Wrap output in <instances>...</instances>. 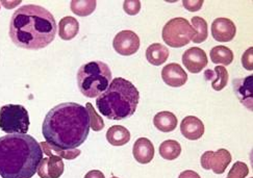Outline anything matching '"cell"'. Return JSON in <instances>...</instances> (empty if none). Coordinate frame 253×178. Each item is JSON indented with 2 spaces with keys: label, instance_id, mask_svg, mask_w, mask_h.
Instances as JSON below:
<instances>
[{
  "label": "cell",
  "instance_id": "obj_1",
  "mask_svg": "<svg viewBox=\"0 0 253 178\" xmlns=\"http://www.w3.org/2000/svg\"><path fill=\"white\" fill-rule=\"evenodd\" d=\"M90 130V117L85 106L75 102H65L51 108L42 125L46 142L66 150L83 145Z\"/></svg>",
  "mask_w": 253,
  "mask_h": 178
},
{
  "label": "cell",
  "instance_id": "obj_2",
  "mask_svg": "<svg viewBox=\"0 0 253 178\" xmlns=\"http://www.w3.org/2000/svg\"><path fill=\"white\" fill-rule=\"evenodd\" d=\"M56 31V21L48 9L37 4H26L13 14L8 33L17 47L39 50L53 42Z\"/></svg>",
  "mask_w": 253,
  "mask_h": 178
},
{
  "label": "cell",
  "instance_id": "obj_3",
  "mask_svg": "<svg viewBox=\"0 0 253 178\" xmlns=\"http://www.w3.org/2000/svg\"><path fill=\"white\" fill-rule=\"evenodd\" d=\"M43 151L29 134L0 136V176L2 178H32L43 160Z\"/></svg>",
  "mask_w": 253,
  "mask_h": 178
},
{
  "label": "cell",
  "instance_id": "obj_4",
  "mask_svg": "<svg viewBox=\"0 0 253 178\" xmlns=\"http://www.w3.org/2000/svg\"><path fill=\"white\" fill-rule=\"evenodd\" d=\"M140 101V93L132 83L117 77L105 92L96 99V106L101 115L110 120H125L131 117Z\"/></svg>",
  "mask_w": 253,
  "mask_h": 178
},
{
  "label": "cell",
  "instance_id": "obj_5",
  "mask_svg": "<svg viewBox=\"0 0 253 178\" xmlns=\"http://www.w3.org/2000/svg\"><path fill=\"white\" fill-rule=\"evenodd\" d=\"M76 78L81 93L87 98H95L105 92L113 76L108 65L94 61L84 64L77 71Z\"/></svg>",
  "mask_w": 253,
  "mask_h": 178
},
{
  "label": "cell",
  "instance_id": "obj_6",
  "mask_svg": "<svg viewBox=\"0 0 253 178\" xmlns=\"http://www.w3.org/2000/svg\"><path fill=\"white\" fill-rule=\"evenodd\" d=\"M29 116L20 104H6L0 108V130L7 134H26L29 128Z\"/></svg>",
  "mask_w": 253,
  "mask_h": 178
},
{
  "label": "cell",
  "instance_id": "obj_7",
  "mask_svg": "<svg viewBox=\"0 0 253 178\" xmlns=\"http://www.w3.org/2000/svg\"><path fill=\"white\" fill-rule=\"evenodd\" d=\"M195 35V29L184 18H173L163 28L164 42L173 48H180L188 45Z\"/></svg>",
  "mask_w": 253,
  "mask_h": 178
},
{
  "label": "cell",
  "instance_id": "obj_8",
  "mask_svg": "<svg viewBox=\"0 0 253 178\" xmlns=\"http://www.w3.org/2000/svg\"><path fill=\"white\" fill-rule=\"evenodd\" d=\"M204 170H212L215 174H223L231 163V154L226 149H219L216 152H204L200 160Z\"/></svg>",
  "mask_w": 253,
  "mask_h": 178
},
{
  "label": "cell",
  "instance_id": "obj_9",
  "mask_svg": "<svg viewBox=\"0 0 253 178\" xmlns=\"http://www.w3.org/2000/svg\"><path fill=\"white\" fill-rule=\"evenodd\" d=\"M113 47L120 55H132L139 50L140 38L132 31H122L114 38Z\"/></svg>",
  "mask_w": 253,
  "mask_h": 178
},
{
  "label": "cell",
  "instance_id": "obj_10",
  "mask_svg": "<svg viewBox=\"0 0 253 178\" xmlns=\"http://www.w3.org/2000/svg\"><path fill=\"white\" fill-rule=\"evenodd\" d=\"M183 66L191 73H200L209 64V59L206 51L199 47H192L184 51L182 54Z\"/></svg>",
  "mask_w": 253,
  "mask_h": 178
},
{
  "label": "cell",
  "instance_id": "obj_11",
  "mask_svg": "<svg viewBox=\"0 0 253 178\" xmlns=\"http://www.w3.org/2000/svg\"><path fill=\"white\" fill-rule=\"evenodd\" d=\"M236 24L228 18H217L211 23V36L218 42H230L236 37Z\"/></svg>",
  "mask_w": 253,
  "mask_h": 178
},
{
  "label": "cell",
  "instance_id": "obj_12",
  "mask_svg": "<svg viewBox=\"0 0 253 178\" xmlns=\"http://www.w3.org/2000/svg\"><path fill=\"white\" fill-rule=\"evenodd\" d=\"M65 169L64 162L61 157L52 155L43 158L38 167L37 173L40 178H60Z\"/></svg>",
  "mask_w": 253,
  "mask_h": 178
},
{
  "label": "cell",
  "instance_id": "obj_13",
  "mask_svg": "<svg viewBox=\"0 0 253 178\" xmlns=\"http://www.w3.org/2000/svg\"><path fill=\"white\" fill-rule=\"evenodd\" d=\"M162 78L167 86L172 88H179L187 83L188 74L180 65L176 63H171L163 68Z\"/></svg>",
  "mask_w": 253,
  "mask_h": 178
},
{
  "label": "cell",
  "instance_id": "obj_14",
  "mask_svg": "<svg viewBox=\"0 0 253 178\" xmlns=\"http://www.w3.org/2000/svg\"><path fill=\"white\" fill-rule=\"evenodd\" d=\"M182 135L191 141H196L204 134V124L199 118L188 116L180 123Z\"/></svg>",
  "mask_w": 253,
  "mask_h": 178
},
{
  "label": "cell",
  "instance_id": "obj_15",
  "mask_svg": "<svg viewBox=\"0 0 253 178\" xmlns=\"http://www.w3.org/2000/svg\"><path fill=\"white\" fill-rule=\"evenodd\" d=\"M233 88H235V92L240 101L250 111H252L253 76L250 75L244 79H236V81H233Z\"/></svg>",
  "mask_w": 253,
  "mask_h": 178
},
{
  "label": "cell",
  "instance_id": "obj_16",
  "mask_svg": "<svg viewBox=\"0 0 253 178\" xmlns=\"http://www.w3.org/2000/svg\"><path fill=\"white\" fill-rule=\"evenodd\" d=\"M134 160L142 165L149 164L154 157V146L147 137H140L133 144Z\"/></svg>",
  "mask_w": 253,
  "mask_h": 178
},
{
  "label": "cell",
  "instance_id": "obj_17",
  "mask_svg": "<svg viewBox=\"0 0 253 178\" xmlns=\"http://www.w3.org/2000/svg\"><path fill=\"white\" fill-rule=\"evenodd\" d=\"M207 81H211V87L215 91H221L228 84V72L223 66H217L213 70H207L204 72Z\"/></svg>",
  "mask_w": 253,
  "mask_h": 178
},
{
  "label": "cell",
  "instance_id": "obj_18",
  "mask_svg": "<svg viewBox=\"0 0 253 178\" xmlns=\"http://www.w3.org/2000/svg\"><path fill=\"white\" fill-rule=\"evenodd\" d=\"M80 32V23L74 17L67 16L61 19L58 23V36L65 41L74 39Z\"/></svg>",
  "mask_w": 253,
  "mask_h": 178
},
{
  "label": "cell",
  "instance_id": "obj_19",
  "mask_svg": "<svg viewBox=\"0 0 253 178\" xmlns=\"http://www.w3.org/2000/svg\"><path fill=\"white\" fill-rule=\"evenodd\" d=\"M169 53L167 46L160 43H153L146 50V58L151 65L161 66L167 62Z\"/></svg>",
  "mask_w": 253,
  "mask_h": 178
},
{
  "label": "cell",
  "instance_id": "obj_20",
  "mask_svg": "<svg viewBox=\"0 0 253 178\" xmlns=\"http://www.w3.org/2000/svg\"><path fill=\"white\" fill-rule=\"evenodd\" d=\"M106 140L113 146H123L130 141V133L122 125H113L106 132Z\"/></svg>",
  "mask_w": 253,
  "mask_h": 178
},
{
  "label": "cell",
  "instance_id": "obj_21",
  "mask_svg": "<svg viewBox=\"0 0 253 178\" xmlns=\"http://www.w3.org/2000/svg\"><path fill=\"white\" fill-rule=\"evenodd\" d=\"M153 124L162 133H171L177 126V118L171 112H160L154 116Z\"/></svg>",
  "mask_w": 253,
  "mask_h": 178
},
{
  "label": "cell",
  "instance_id": "obj_22",
  "mask_svg": "<svg viewBox=\"0 0 253 178\" xmlns=\"http://www.w3.org/2000/svg\"><path fill=\"white\" fill-rule=\"evenodd\" d=\"M40 146L42 148V151L44 154L48 155V156H58L61 158H65V160H74V158L79 157L81 155V150L80 149H61V148L55 147L49 143L47 142H41Z\"/></svg>",
  "mask_w": 253,
  "mask_h": 178
},
{
  "label": "cell",
  "instance_id": "obj_23",
  "mask_svg": "<svg viewBox=\"0 0 253 178\" xmlns=\"http://www.w3.org/2000/svg\"><path fill=\"white\" fill-rule=\"evenodd\" d=\"M210 56L213 64H220L223 67L228 66L233 62V52L226 46L220 45L213 47L210 52Z\"/></svg>",
  "mask_w": 253,
  "mask_h": 178
},
{
  "label": "cell",
  "instance_id": "obj_24",
  "mask_svg": "<svg viewBox=\"0 0 253 178\" xmlns=\"http://www.w3.org/2000/svg\"><path fill=\"white\" fill-rule=\"evenodd\" d=\"M181 146L177 141L167 140L161 144L160 154L167 161H174L180 155Z\"/></svg>",
  "mask_w": 253,
  "mask_h": 178
},
{
  "label": "cell",
  "instance_id": "obj_25",
  "mask_svg": "<svg viewBox=\"0 0 253 178\" xmlns=\"http://www.w3.org/2000/svg\"><path fill=\"white\" fill-rule=\"evenodd\" d=\"M192 26L195 29L196 35L193 38L192 41L196 44L202 43L206 41L209 37V28L206 20L201 17H193L192 18Z\"/></svg>",
  "mask_w": 253,
  "mask_h": 178
},
{
  "label": "cell",
  "instance_id": "obj_26",
  "mask_svg": "<svg viewBox=\"0 0 253 178\" xmlns=\"http://www.w3.org/2000/svg\"><path fill=\"white\" fill-rule=\"evenodd\" d=\"M97 2L95 0H84V1H80V0H73L71 1V11L75 15L80 17L90 16L96 8Z\"/></svg>",
  "mask_w": 253,
  "mask_h": 178
},
{
  "label": "cell",
  "instance_id": "obj_27",
  "mask_svg": "<svg viewBox=\"0 0 253 178\" xmlns=\"http://www.w3.org/2000/svg\"><path fill=\"white\" fill-rule=\"evenodd\" d=\"M85 108L87 113H89L90 117V128H92V131L94 132H100L104 128V122L103 119L99 116V114L95 111L94 106L92 103L87 102L85 104Z\"/></svg>",
  "mask_w": 253,
  "mask_h": 178
},
{
  "label": "cell",
  "instance_id": "obj_28",
  "mask_svg": "<svg viewBox=\"0 0 253 178\" xmlns=\"http://www.w3.org/2000/svg\"><path fill=\"white\" fill-rule=\"evenodd\" d=\"M249 174V168L245 163L236 162L233 164L226 178H245Z\"/></svg>",
  "mask_w": 253,
  "mask_h": 178
},
{
  "label": "cell",
  "instance_id": "obj_29",
  "mask_svg": "<svg viewBox=\"0 0 253 178\" xmlns=\"http://www.w3.org/2000/svg\"><path fill=\"white\" fill-rule=\"evenodd\" d=\"M123 8L127 15L135 16L139 14L141 9V1L139 0H126L123 2Z\"/></svg>",
  "mask_w": 253,
  "mask_h": 178
},
{
  "label": "cell",
  "instance_id": "obj_30",
  "mask_svg": "<svg viewBox=\"0 0 253 178\" xmlns=\"http://www.w3.org/2000/svg\"><path fill=\"white\" fill-rule=\"evenodd\" d=\"M242 65L246 70L252 71L253 70V47L248 48L242 56Z\"/></svg>",
  "mask_w": 253,
  "mask_h": 178
},
{
  "label": "cell",
  "instance_id": "obj_31",
  "mask_svg": "<svg viewBox=\"0 0 253 178\" xmlns=\"http://www.w3.org/2000/svg\"><path fill=\"white\" fill-rule=\"evenodd\" d=\"M204 1L203 0H196V1H194V0H183L182 1V5L184 6V8H187L189 12H197L199 9L202 7Z\"/></svg>",
  "mask_w": 253,
  "mask_h": 178
},
{
  "label": "cell",
  "instance_id": "obj_32",
  "mask_svg": "<svg viewBox=\"0 0 253 178\" xmlns=\"http://www.w3.org/2000/svg\"><path fill=\"white\" fill-rule=\"evenodd\" d=\"M178 178H201V177H200V175H199L197 172H195V171H193V170H186V171H183V172H181V173L179 174Z\"/></svg>",
  "mask_w": 253,
  "mask_h": 178
},
{
  "label": "cell",
  "instance_id": "obj_33",
  "mask_svg": "<svg viewBox=\"0 0 253 178\" xmlns=\"http://www.w3.org/2000/svg\"><path fill=\"white\" fill-rule=\"evenodd\" d=\"M84 178H105V176L99 170H91L85 174Z\"/></svg>",
  "mask_w": 253,
  "mask_h": 178
},
{
  "label": "cell",
  "instance_id": "obj_34",
  "mask_svg": "<svg viewBox=\"0 0 253 178\" xmlns=\"http://www.w3.org/2000/svg\"><path fill=\"white\" fill-rule=\"evenodd\" d=\"M1 3L5 8H13L19 3H21V1H1Z\"/></svg>",
  "mask_w": 253,
  "mask_h": 178
},
{
  "label": "cell",
  "instance_id": "obj_35",
  "mask_svg": "<svg viewBox=\"0 0 253 178\" xmlns=\"http://www.w3.org/2000/svg\"><path fill=\"white\" fill-rule=\"evenodd\" d=\"M112 178H119V177H116V176H113Z\"/></svg>",
  "mask_w": 253,
  "mask_h": 178
}]
</instances>
